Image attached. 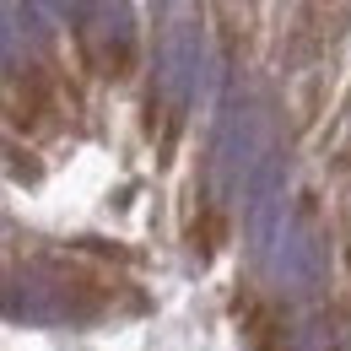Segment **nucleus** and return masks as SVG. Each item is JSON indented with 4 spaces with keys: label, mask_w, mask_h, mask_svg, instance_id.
Segmentation results:
<instances>
[{
    "label": "nucleus",
    "mask_w": 351,
    "mask_h": 351,
    "mask_svg": "<svg viewBox=\"0 0 351 351\" xmlns=\"http://www.w3.org/2000/svg\"><path fill=\"white\" fill-rule=\"evenodd\" d=\"M270 152V119L254 97H232L217 125V168L227 189H243Z\"/></svg>",
    "instance_id": "2"
},
{
    "label": "nucleus",
    "mask_w": 351,
    "mask_h": 351,
    "mask_svg": "<svg viewBox=\"0 0 351 351\" xmlns=\"http://www.w3.org/2000/svg\"><path fill=\"white\" fill-rule=\"evenodd\" d=\"M243 211H249V249L254 260H270L281 232H287V157L270 146L254 178L243 184Z\"/></svg>",
    "instance_id": "3"
},
{
    "label": "nucleus",
    "mask_w": 351,
    "mask_h": 351,
    "mask_svg": "<svg viewBox=\"0 0 351 351\" xmlns=\"http://www.w3.org/2000/svg\"><path fill=\"white\" fill-rule=\"evenodd\" d=\"M0 308L27 324H82L103 313V287L65 260H22L0 270Z\"/></svg>",
    "instance_id": "1"
},
{
    "label": "nucleus",
    "mask_w": 351,
    "mask_h": 351,
    "mask_svg": "<svg viewBox=\"0 0 351 351\" xmlns=\"http://www.w3.org/2000/svg\"><path fill=\"white\" fill-rule=\"evenodd\" d=\"M65 16L87 22L82 27V49L103 76H125L135 60V33H130V5H71Z\"/></svg>",
    "instance_id": "5"
},
{
    "label": "nucleus",
    "mask_w": 351,
    "mask_h": 351,
    "mask_svg": "<svg viewBox=\"0 0 351 351\" xmlns=\"http://www.w3.org/2000/svg\"><path fill=\"white\" fill-rule=\"evenodd\" d=\"M16 22H22V5H0V71H16L22 44H27V27Z\"/></svg>",
    "instance_id": "7"
},
{
    "label": "nucleus",
    "mask_w": 351,
    "mask_h": 351,
    "mask_svg": "<svg viewBox=\"0 0 351 351\" xmlns=\"http://www.w3.org/2000/svg\"><path fill=\"white\" fill-rule=\"evenodd\" d=\"M276 254H281V276H287L298 292H308V287L319 281V270H324L319 243H313V232H308V227H287V232H281V243H276Z\"/></svg>",
    "instance_id": "6"
},
{
    "label": "nucleus",
    "mask_w": 351,
    "mask_h": 351,
    "mask_svg": "<svg viewBox=\"0 0 351 351\" xmlns=\"http://www.w3.org/2000/svg\"><path fill=\"white\" fill-rule=\"evenodd\" d=\"M200 76H206V33L189 16H173L157 38V87L173 108H189L200 92Z\"/></svg>",
    "instance_id": "4"
}]
</instances>
